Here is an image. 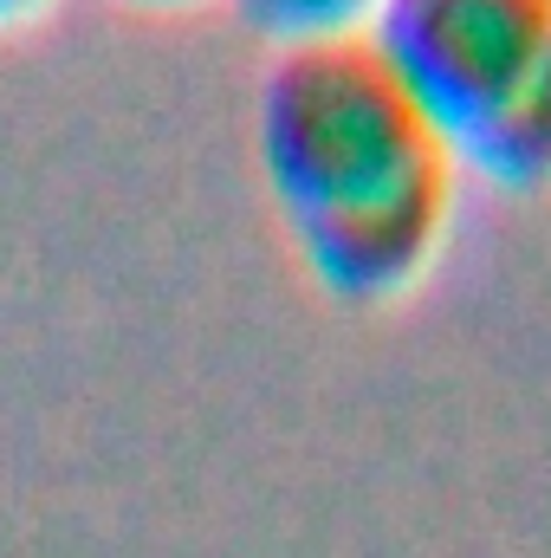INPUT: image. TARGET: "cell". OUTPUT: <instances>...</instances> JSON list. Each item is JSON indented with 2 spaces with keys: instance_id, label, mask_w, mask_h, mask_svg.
<instances>
[{
  "instance_id": "obj_1",
  "label": "cell",
  "mask_w": 551,
  "mask_h": 558,
  "mask_svg": "<svg viewBox=\"0 0 551 558\" xmlns=\"http://www.w3.org/2000/svg\"><path fill=\"white\" fill-rule=\"evenodd\" d=\"M254 143L279 221L331 299L383 305L434 267L461 169L364 33L279 46Z\"/></svg>"
},
{
  "instance_id": "obj_2",
  "label": "cell",
  "mask_w": 551,
  "mask_h": 558,
  "mask_svg": "<svg viewBox=\"0 0 551 558\" xmlns=\"http://www.w3.org/2000/svg\"><path fill=\"white\" fill-rule=\"evenodd\" d=\"M364 39L454 169L551 189V0H383Z\"/></svg>"
},
{
  "instance_id": "obj_3",
  "label": "cell",
  "mask_w": 551,
  "mask_h": 558,
  "mask_svg": "<svg viewBox=\"0 0 551 558\" xmlns=\"http://www.w3.org/2000/svg\"><path fill=\"white\" fill-rule=\"evenodd\" d=\"M234 7H241V20H247L254 33H267L279 46H298V39L364 33L383 0H234Z\"/></svg>"
},
{
  "instance_id": "obj_4",
  "label": "cell",
  "mask_w": 551,
  "mask_h": 558,
  "mask_svg": "<svg viewBox=\"0 0 551 558\" xmlns=\"http://www.w3.org/2000/svg\"><path fill=\"white\" fill-rule=\"evenodd\" d=\"M46 0H0V26H20V20H33Z\"/></svg>"
},
{
  "instance_id": "obj_5",
  "label": "cell",
  "mask_w": 551,
  "mask_h": 558,
  "mask_svg": "<svg viewBox=\"0 0 551 558\" xmlns=\"http://www.w3.org/2000/svg\"><path fill=\"white\" fill-rule=\"evenodd\" d=\"M143 7H175V0H143Z\"/></svg>"
}]
</instances>
